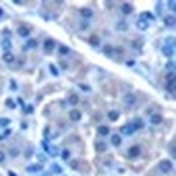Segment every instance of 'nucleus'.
Instances as JSON below:
<instances>
[{
    "label": "nucleus",
    "mask_w": 176,
    "mask_h": 176,
    "mask_svg": "<svg viewBox=\"0 0 176 176\" xmlns=\"http://www.w3.org/2000/svg\"><path fill=\"white\" fill-rule=\"evenodd\" d=\"M162 54H164L166 58H172L174 56V38H172V36L166 38V42L162 44Z\"/></svg>",
    "instance_id": "f257e3e1"
},
{
    "label": "nucleus",
    "mask_w": 176,
    "mask_h": 176,
    "mask_svg": "<svg viewBox=\"0 0 176 176\" xmlns=\"http://www.w3.org/2000/svg\"><path fill=\"white\" fill-rule=\"evenodd\" d=\"M140 154H142V148H140V146H130V148L126 150V158H130V160H136Z\"/></svg>",
    "instance_id": "f03ea898"
},
{
    "label": "nucleus",
    "mask_w": 176,
    "mask_h": 176,
    "mask_svg": "<svg viewBox=\"0 0 176 176\" xmlns=\"http://www.w3.org/2000/svg\"><path fill=\"white\" fill-rule=\"evenodd\" d=\"M158 170H160L162 174L172 172V160H162V162H158Z\"/></svg>",
    "instance_id": "7ed1b4c3"
},
{
    "label": "nucleus",
    "mask_w": 176,
    "mask_h": 176,
    "mask_svg": "<svg viewBox=\"0 0 176 176\" xmlns=\"http://www.w3.org/2000/svg\"><path fill=\"white\" fill-rule=\"evenodd\" d=\"M30 32H32V26H28V24L18 26V36H22V38H30Z\"/></svg>",
    "instance_id": "20e7f679"
},
{
    "label": "nucleus",
    "mask_w": 176,
    "mask_h": 176,
    "mask_svg": "<svg viewBox=\"0 0 176 176\" xmlns=\"http://www.w3.org/2000/svg\"><path fill=\"white\" fill-rule=\"evenodd\" d=\"M68 118L72 120V122H80V120H82V112L76 110V108H72V110H70V114H68Z\"/></svg>",
    "instance_id": "39448f33"
},
{
    "label": "nucleus",
    "mask_w": 176,
    "mask_h": 176,
    "mask_svg": "<svg viewBox=\"0 0 176 176\" xmlns=\"http://www.w3.org/2000/svg\"><path fill=\"white\" fill-rule=\"evenodd\" d=\"M54 48H56V40H52V38L44 40V52H46V54H50Z\"/></svg>",
    "instance_id": "423d86ee"
},
{
    "label": "nucleus",
    "mask_w": 176,
    "mask_h": 176,
    "mask_svg": "<svg viewBox=\"0 0 176 176\" xmlns=\"http://www.w3.org/2000/svg\"><path fill=\"white\" fill-rule=\"evenodd\" d=\"M134 132H136V130H134L132 124H124V126L120 128V134H122V136H132Z\"/></svg>",
    "instance_id": "0eeeda50"
},
{
    "label": "nucleus",
    "mask_w": 176,
    "mask_h": 176,
    "mask_svg": "<svg viewBox=\"0 0 176 176\" xmlns=\"http://www.w3.org/2000/svg\"><path fill=\"white\" fill-rule=\"evenodd\" d=\"M78 102H80V100H78V94H74V92L66 94V104H70V106H76Z\"/></svg>",
    "instance_id": "6e6552de"
},
{
    "label": "nucleus",
    "mask_w": 176,
    "mask_h": 176,
    "mask_svg": "<svg viewBox=\"0 0 176 176\" xmlns=\"http://www.w3.org/2000/svg\"><path fill=\"white\" fill-rule=\"evenodd\" d=\"M162 120H164V118H162V114H158V112H156V114H150V124H152V126L162 124Z\"/></svg>",
    "instance_id": "1a4fd4ad"
},
{
    "label": "nucleus",
    "mask_w": 176,
    "mask_h": 176,
    "mask_svg": "<svg viewBox=\"0 0 176 176\" xmlns=\"http://www.w3.org/2000/svg\"><path fill=\"white\" fill-rule=\"evenodd\" d=\"M2 60L6 62V64H14V54H12L10 50H6V52H2Z\"/></svg>",
    "instance_id": "9d476101"
},
{
    "label": "nucleus",
    "mask_w": 176,
    "mask_h": 176,
    "mask_svg": "<svg viewBox=\"0 0 176 176\" xmlns=\"http://www.w3.org/2000/svg\"><path fill=\"white\" fill-rule=\"evenodd\" d=\"M124 104H126L128 108H132L134 104H136V96H134V94H126V96H124Z\"/></svg>",
    "instance_id": "9b49d317"
},
{
    "label": "nucleus",
    "mask_w": 176,
    "mask_h": 176,
    "mask_svg": "<svg viewBox=\"0 0 176 176\" xmlns=\"http://www.w3.org/2000/svg\"><path fill=\"white\" fill-rule=\"evenodd\" d=\"M44 150L50 154V156H56V154H58V148H56V146H52V144H48V142H44Z\"/></svg>",
    "instance_id": "f8f14e48"
},
{
    "label": "nucleus",
    "mask_w": 176,
    "mask_h": 176,
    "mask_svg": "<svg viewBox=\"0 0 176 176\" xmlns=\"http://www.w3.org/2000/svg\"><path fill=\"white\" fill-rule=\"evenodd\" d=\"M110 144L116 148V146H120V144H122V138H120L118 134H110Z\"/></svg>",
    "instance_id": "ddd939ff"
},
{
    "label": "nucleus",
    "mask_w": 176,
    "mask_h": 176,
    "mask_svg": "<svg viewBox=\"0 0 176 176\" xmlns=\"http://www.w3.org/2000/svg\"><path fill=\"white\" fill-rule=\"evenodd\" d=\"M120 10H122V14H132V10H134V6L130 2H124L122 6H120Z\"/></svg>",
    "instance_id": "4468645a"
},
{
    "label": "nucleus",
    "mask_w": 176,
    "mask_h": 176,
    "mask_svg": "<svg viewBox=\"0 0 176 176\" xmlns=\"http://www.w3.org/2000/svg\"><path fill=\"white\" fill-rule=\"evenodd\" d=\"M88 44L94 46V48H100V36H90V38H88Z\"/></svg>",
    "instance_id": "2eb2a0df"
},
{
    "label": "nucleus",
    "mask_w": 176,
    "mask_h": 176,
    "mask_svg": "<svg viewBox=\"0 0 176 176\" xmlns=\"http://www.w3.org/2000/svg\"><path fill=\"white\" fill-rule=\"evenodd\" d=\"M98 136L100 138H102V136H110V128L104 126V124H102V126H98Z\"/></svg>",
    "instance_id": "dca6fc26"
},
{
    "label": "nucleus",
    "mask_w": 176,
    "mask_h": 176,
    "mask_svg": "<svg viewBox=\"0 0 176 176\" xmlns=\"http://www.w3.org/2000/svg\"><path fill=\"white\" fill-rule=\"evenodd\" d=\"M116 30L118 32H124V30H128V24H126V20H120V22H116Z\"/></svg>",
    "instance_id": "f3484780"
},
{
    "label": "nucleus",
    "mask_w": 176,
    "mask_h": 176,
    "mask_svg": "<svg viewBox=\"0 0 176 176\" xmlns=\"http://www.w3.org/2000/svg\"><path fill=\"white\" fill-rule=\"evenodd\" d=\"M96 152H106V142H102V140H96Z\"/></svg>",
    "instance_id": "a211bd4d"
},
{
    "label": "nucleus",
    "mask_w": 176,
    "mask_h": 176,
    "mask_svg": "<svg viewBox=\"0 0 176 176\" xmlns=\"http://www.w3.org/2000/svg\"><path fill=\"white\" fill-rule=\"evenodd\" d=\"M164 24H166V26H168V28H172V26H174V24H176V20H174V16H172V14H168V16H164Z\"/></svg>",
    "instance_id": "6ab92c4d"
},
{
    "label": "nucleus",
    "mask_w": 176,
    "mask_h": 176,
    "mask_svg": "<svg viewBox=\"0 0 176 176\" xmlns=\"http://www.w3.org/2000/svg\"><path fill=\"white\" fill-rule=\"evenodd\" d=\"M80 16H82L84 20H90V18H92V10H90V8H82V10H80Z\"/></svg>",
    "instance_id": "aec40b11"
},
{
    "label": "nucleus",
    "mask_w": 176,
    "mask_h": 176,
    "mask_svg": "<svg viewBox=\"0 0 176 176\" xmlns=\"http://www.w3.org/2000/svg\"><path fill=\"white\" fill-rule=\"evenodd\" d=\"M40 170H42V166H40V164H30V166H28V172H30V174H38Z\"/></svg>",
    "instance_id": "412c9836"
},
{
    "label": "nucleus",
    "mask_w": 176,
    "mask_h": 176,
    "mask_svg": "<svg viewBox=\"0 0 176 176\" xmlns=\"http://www.w3.org/2000/svg\"><path fill=\"white\" fill-rule=\"evenodd\" d=\"M166 92H168V94H172V92H174V78L166 80Z\"/></svg>",
    "instance_id": "4be33fe9"
},
{
    "label": "nucleus",
    "mask_w": 176,
    "mask_h": 176,
    "mask_svg": "<svg viewBox=\"0 0 176 176\" xmlns=\"http://www.w3.org/2000/svg\"><path fill=\"white\" fill-rule=\"evenodd\" d=\"M136 26L140 28V30H146V28H148V22H146V20H142L140 16H138V22H136Z\"/></svg>",
    "instance_id": "5701e85b"
},
{
    "label": "nucleus",
    "mask_w": 176,
    "mask_h": 176,
    "mask_svg": "<svg viewBox=\"0 0 176 176\" xmlns=\"http://www.w3.org/2000/svg\"><path fill=\"white\" fill-rule=\"evenodd\" d=\"M132 126H134V130H140L142 126H144V122H142V118H134V122H132Z\"/></svg>",
    "instance_id": "b1692460"
},
{
    "label": "nucleus",
    "mask_w": 176,
    "mask_h": 176,
    "mask_svg": "<svg viewBox=\"0 0 176 176\" xmlns=\"http://www.w3.org/2000/svg\"><path fill=\"white\" fill-rule=\"evenodd\" d=\"M166 74H168V76H174V62L172 60L166 64Z\"/></svg>",
    "instance_id": "393cba45"
},
{
    "label": "nucleus",
    "mask_w": 176,
    "mask_h": 176,
    "mask_svg": "<svg viewBox=\"0 0 176 176\" xmlns=\"http://www.w3.org/2000/svg\"><path fill=\"white\" fill-rule=\"evenodd\" d=\"M118 116H120L118 110H110L108 112V120H118Z\"/></svg>",
    "instance_id": "a878e982"
},
{
    "label": "nucleus",
    "mask_w": 176,
    "mask_h": 176,
    "mask_svg": "<svg viewBox=\"0 0 176 176\" xmlns=\"http://www.w3.org/2000/svg\"><path fill=\"white\" fill-rule=\"evenodd\" d=\"M48 72L52 74V76H58V74H60L58 72V66H54V64H48Z\"/></svg>",
    "instance_id": "bb28decb"
},
{
    "label": "nucleus",
    "mask_w": 176,
    "mask_h": 176,
    "mask_svg": "<svg viewBox=\"0 0 176 176\" xmlns=\"http://www.w3.org/2000/svg\"><path fill=\"white\" fill-rule=\"evenodd\" d=\"M60 156H62V160H64V162H66V160H70V150H66V148H64V150H60Z\"/></svg>",
    "instance_id": "cd10ccee"
},
{
    "label": "nucleus",
    "mask_w": 176,
    "mask_h": 176,
    "mask_svg": "<svg viewBox=\"0 0 176 176\" xmlns=\"http://www.w3.org/2000/svg\"><path fill=\"white\" fill-rule=\"evenodd\" d=\"M36 46H38V42H36L34 38H28V42H26V48L30 50V48H36Z\"/></svg>",
    "instance_id": "c85d7f7f"
},
{
    "label": "nucleus",
    "mask_w": 176,
    "mask_h": 176,
    "mask_svg": "<svg viewBox=\"0 0 176 176\" xmlns=\"http://www.w3.org/2000/svg\"><path fill=\"white\" fill-rule=\"evenodd\" d=\"M2 48H4V52H6V50H10V40H8V38L2 40Z\"/></svg>",
    "instance_id": "c756f323"
},
{
    "label": "nucleus",
    "mask_w": 176,
    "mask_h": 176,
    "mask_svg": "<svg viewBox=\"0 0 176 176\" xmlns=\"http://www.w3.org/2000/svg\"><path fill=\"white\" fill-rule=\"evenodd\" d=\"M58 52H60V54H68L70 48H68V46H58Z\"/></svg>",
    "instance_id": "7c9ffc66"
},
{
    "label": "nucleus",
    "mask_w": 176,
    "mask_h": 176,
    "mask_svg": "<svg viewBox=\"0 0 176 176\" xmlns=\"http://www.w3.org/2000/svg\"><path fill=\"white\" fill-rule=\"evenodd\" d=\"M8 124H10V120H8V118H0V128H2V126L6 128Z\"/></svg>",
    "instance_id": "2f4dec72"
},
{
    "label": "nucleus",
    "mask_w": 176,
    "mask_h": 176,
    "mask_svg": "<svg viewBox=\"0 0 176 176\" xmlns=\"http://www.w3.org/2000/svg\"><path fill=\"white\" fill-rule=\"evenodd\" d=\"M6 138H10V130H4L0 134V140H6Z\"/></svg>",
    "instance_id": "473e14b6"
},
{
    "label": "nucleus",
    "mask_w": 176,
    "mask_h": 176,
    "mask_svg": "<svg viewBox=\"0 0 176 176\" xmlns=\"http://www.w3.org/2000/svg\"><path fill=\"white\" fill-rule=\"evenodd\" d=\"M6 106H8V108H14V106H16V102H14L12 98H8V100H6Z\"/></svg>",
    "instance_id": "72a5a7b5"
},
{
    "label": "nucleus",
    "mask_w": 176,
    "mask_h": 176,
    "mask_svg": "<svg viewBox=\"0 0 176 176\" xmlns=\"http://www.w3.org/2000/svg\"><path fill=\"white\" fill-rule=\"evenodd\" d=\"M52 172H54V174H60V172H62V168H60L58 164H54V166H52Z\"/></svg>",
    "instance_id": "f704fd0d"
},
{
    "label": "nucleus",
    "mask_w": 176,
    "mask_h": 176,
    "mask_svg": "<svg viewBox=\"0 0 176 176\" xmlns=\"http://www.w3.org/2000/svg\"><path fill=\"white\" fill-rule=\"evenodd\" d=\"M88 26H90V22H88V20H82V22H80V28H82V30H86Z\"/></svg>",
    "instance_id": "c9c22d12"
},
{
    "label": "nucleus",
    "mask_w": 176,
    "mask_h": 176,
    "mask_svg": "<svg viewBox=\"0 0 176 176\" xmlns=\"http://www.w3.org/2000/svg\"><path fill=\"white\" fill-rule=\"evenodd\" d=\"M32 110H34V108H32V106H30V104H28V106H24V112H26V114H30V112H32Z\"/></svg>",
    "instance_id": "e433bc0d"
},
{
    "label": "nucleus",
    "mask_w": 176,
    "mask_h": 176,
    "mask_svg": "<svg viewBox=\"0 0 176 176\" xmlns=\"http://www.w3.org/2000/svg\"><path fill=\"white\" fill-rule=\"evenodd\" d=\"M10 90H18L16 88V80H10Z\"/></svg>",
    "instance_id": "4c0bfd02"
},
{
    "label": "nucleus",
    "mask_w": 176,
    "mask_h": 176,
    "mask_svg": "<svg viewBox=\"0 0 176 176\" xmlns=\"http://www.w3.org/2000/svg\"><path fill=\"white\" fill-rule=\"evenodd\" d=\"M10 156H18V148H12L10 150Z\"/></svg>",
    "instance_id": "58836bf2"
},
{
    "label": "nucleus",
    "mask_w": 176,
    "mask_h": 176,
    "mask_svg": "<svg viewBox=\"0 0 176 176\" xmlns=\"http://www.w3.org/2000/svg\"><path fill=\"white\" fill-rule=\"evenodd\" d=\"M4 160H6V154H4V152H0V164H2Z\"/></svg>",
    "instance_id": "ea45409f"
},
{
    "label": "nucleus",
    "mask_w": 176,
    "mask_h": 176,
    "mask_svg": "<svg viewBox=\"0 0 176 176\" xmlns=\"http://www.w3.org/2000/svg\"><path fill=\"white\" fill-rule=\"evenodd\" d=\"M80 88H82L84 92H90V86H86V84H80Z\"/></svg>",
    "instance_id": "a19ab883"
},
{
    "label": "nucleus",
    "mask_w": 176,
    "mask_h": 176,
    "mask_svg": "<svg viewBox=\"0 0 176 176\" xmlns=\"http://www.w3.org/2000/svg\"><path fill=\"white\" fill-rule=\"evenodd\" d=\"M2 16H4V12H2V8H0V18H2Z\"/></svg>",
    "instance_id": "79ce46f5"
}]
</instances>
